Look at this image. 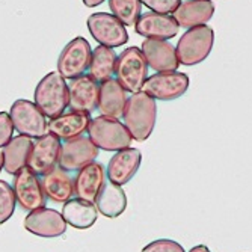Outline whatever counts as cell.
I'll list each match as a JSON object with an SVG mask.
<instances>
[{
	"instance_id": "4fadbf2b",
	"label": "cell",
	"mask_w": 252,
	"mask_h": 252,
	"mask_svg": "<svg viewBox=\"0 0 252 252\" xmlns=\"http://www.w3.org/2000/svg\"><path fill=\"white\" fill-rule=\"evenodd\" d=\"M98 91L100 83L89 74L73 79L68 83V107L91 115L98 104Z\"/></svg>"
},
{
	"instance_id": "f546056e",
	"label": "cell",
	"mask_w": 252,
	"mask_h": 252,
	"mask_svg": "<svg viewBox=\"0 0 252 252\" xmlns=\"http://www.w3.org/2000/svg\"><path fill=\"white\" fill-rule=\"evenodd\" d=\"M141 2L153 12L172 15V12L180 6L181 0H141Z\"/></svg>"
},
{
	"instance_id": "2e32d148",
	"label": "cell",
	"mask_w": 252,
	"mask_h": 252,
	"mask_svg": "<svg viewBox=\"0 0 252 252\" xmlns=\"http://www.w3.org/2000/svg\"><path fill=\"white\" fill-rule=\"evenodd\" d=\"M148 66L157 73L177 71L180 62L177 50L168 39H144L141 47Z\"/></svg>"
},
{
	"instance_id": "6da1fadb",
	"label": "cell",
	"mask_w": 252,
	"mask_h": 252,
	"mask_svg": "<svg viewBox=\"0 0 252 252\" xmlns=\"http://www.w3.org/2000/svg\"><path fill=\"white\" fill-rule=\"evenodd\" d=\"M157 120V104L153 97L144 91L133 93L127 98L123 112V121L131 137L137 142H144L151 136Z\"/></svg>"
},
{
	"instance_id": "1f68e13d",
	"label": "cell",
	"mask_w": 252,
	"mask_h": 252,
	"mask_svg": "<svg viewBox=\"0 0 252 252\" xmlns=\"http://www.w3.org/2000/svg\"><path fill=\"white\" fill-rule=\"evenodd\" d=\"M83 2V5L85 6H88V8H95V6H98V5H101L104 0H82Z\"/></svg>"
},
{
	"instance_id": "ac0fdd59",
	"label": "cell",
	"mask_w": 252,
	"mask_h": 252,
	"mask_svg": "<svg viewBox=\"0 0 252 252\" xmlns=\"http://www.w3.org/2000/svg\"><path fill=\"white\" fill-rule=\"evenodd\" d=\"M127 91L120 85L117 79H109L100 83L97 109L101 115L110 118H121L127 104Z\"/></svg>"
},
{
	"instance_id": "7402d4cb",
	"label": "cell",
	"mask_w": 252,
	"mask_h": 252,
	"mask_svg": "<svg viewBox=\"0 0 252 252\" xmlns=\"http://www.w3.org/2000/svg\"><path fill=\"white\" fill-rule=\"evenodd\" d=\"M104 168L101 163L93 162L82 168L74 178V193L77 198L95 202L97 195L104 185Z\"/></svg>"
},
{
	"instance_id": "9a60e30c",
	"label": "cell",
	"mask_w": 252,
	"mask_h": 252,
	"mask_svg": "<svg viewBox=\"0 0 252 252\" xmlns=\"http://www.w3.org/2000/svg\"><path fill=\"white\" fill-rule=\"evenodd\" d=\"M134 31L145 39H171L178 35L180 26L171 14L145 12L136 21Z\"/></svg>"
},
{
	"instance_id": "cb8c5ba5",
	"label": "cell",
	"mask_w": 252,
	"mask_h": 252,
	"mask_svg": "<svg viewBox=\"0 0 252 252\" xmlns=\"http://www.w3.org/2000/svg\"><path fill=\"white\" fill-rule=\"evenodd\" d=\"M97 210L110 219L121 216L127 209V196L126 192L120 185H115L112 181H104L101 186L97 199H95Z\"/></svg>"
},
{
	"instance_id": "52a82bcc",
	"label": "cell",
	"mask_w": 252,
	"mask_h": 252,
	"mask_svg": "<svg viewBox=\"0 0 252 252\" xmlns=\"http://www.w3.org/2000/svg\"><path fill=\"white\" fill-rule=\"evenodd\" d=\"M9 115L14 124V128L23 134L29 136L32 139L42 136L49 131L47 117L41 112V109L29 100H17L12 103Z\"/></svg>"
},
{
	"instance_id": "4dcf8cb0",
	"label": "cell",
	"mask_w": 252,
	"mask_h": 252,
	"mask_svg": "<svg viewBox=\"0 0 252 252\" xmlns=\"http://www.w3.org/2000/svg\"><path fill=\"white\" fill-rule=\"evenodd\" d=\"M14 130L9 112H0V148H3L12 139Z\"/></svg>"
},
{
	"instance_id": "d6a6232c",
	"label": "cell",
	"mask_w": 252,
	"mask_h": 252,
	"mask_svg": "<svg viewBox=\"0 0 252 252\" xmlns=\"http://www.w3.org/2000/svg\"><path fill=\"white\" fill-rule=\"evenodd\" d=\"M189 252H210V249L204 245H198V246H193Z\"/></svg>"
},
{
	"instance_id": "ffe728a7",
	"label": "cell",
	"mask_w": 252,
	"mask_h": 252,
	"mask_svg": "<svg viewBox=\"0 0 252 252\" xmlns=\"http://www.w3.org/2000/svg\"><path fill=\"white\" fill-rule=\"evenodd\" d=\"M215 14V3L212 0H186L172 12V17L181 28H193L205 25Z\"/></svg>"
},
{
	"instance_id": "d4e9b609",
	"label": "cell",
	"mask_w": 252,
	"mask_h": 252,
	"mask_svg": "<svg viewBox=\"0 0 252 252\" xmlns=\"http://www.w3.org/2000/svg\"><path fill=\"white\" fill-rule=\"evenodd\" d=\"M33 145V139L29 136H14L3 147V169L9 175H15L21 168L28 166L29 154Z\"/></svg>"
},
{
	"instance_id": "d6986e66",
	"label": "cell",
	"mask_w": 252,
	"mask_h": 252,
	"mask_svg": "<svg viewBox=\"0 0 252 252\" xmlns=\"http://www.w3.org/2000/svg\"><path fill=\"white\" fill-rule=\"evenodd\" d=\"M91 120L93 118L89 117V113L70 110V112L61 113L56 118H52L49 121L47 128L50 133L58 136L59 139L66 141V139H73V137L82 136L85 131H88Z\"/></svg>"
},
{
	"instance_id": "4316f807",
	"label": "cell",
	"mask_w": 252,
	"mask_h": 252,
	"mask_svg": "<svg viewBox=\"0 0 252 252\" xmlns=\"http://www.w3.org/2000/svg\"><path fill=\"white\" fill-rule=\"evenodd\" d=\"M109 9L124 26H134L142 14L141 0H107Z\"/></svg>"
},
{
	"instance_id": "5b68a950",
	"label": "cell",
	"mask_w": 252,
	"mask_h": 252,
	"mask_svg": "<svg viewBox=\"0 0 252 252\" xmlns=\"http://www.w3.org/2000/svg\"><path fill=\"white\" fill-rule=\"evenodd\" d=\"M117 80L127 93H139L148 77V62L139 47H128L120 56L115 70Z\"/></svg>"
},
{
	"instance_id": "e0dca14e",
	"label": "cell",
	"mask_w": 252,
	"mask_h": 252,
	"mask_svg": "<svg viewBox=\"0 0 252 252\" xmlns=\"http://www.w3.org/2000/svg\"><path fill=\"white\" fill-rule=\"evenodd\" d=\"M142 162V153L137 148H126L117 151L109 160L107 165V178L115 185L124 186L136 175Z\"/></svg>"
},
{
	"instance_id": "603a6c76",
	"label": "cell",
	"mask_w": 252,
	"mask_h": 252,
	"mask_svg": "<svg viewBox=\"0 0 252 252\" xmlns=\"http://www.w3.org/2000/svg\"><path fill=\"white\" fill-rule=\"evenodd\" d=\"M62 216L66 225H71L77 230H86L97 222L98 210L94 202L82 198H71L62 207Z\"/></svg>"
},
{
	"instance_id": "3957f363",
	"label": "cell",
	"mask_w": 252,
	"mask_h": 252,
	"mask_svg": "<svg viewBox=\"0 0 252 252\" xmlns=\"http://www.w3.org/2000/svg\"><path fill=\"white\" fill-rule=\"evenodd\" d=\"M215 32L210 26L201 25L189 28L177 42V58L181 65L192 66L205 61L213 49Z\"/></svg>"
},
{
	"instance_id": "9c48e42d",
	"label": "cell",
	"mask_w": 252,
	"mask_h": 252,
	"mask_svg": "<svg viewBox=\"0 0 252 252\" xmlns=\"http://www.w3.org/2000/svg\"><path fill=\"white\" fill-rule=\"evenodd\" d=\"M189 88V77L180 71L156 73L147 77L142 91L154 100L171 101L186 94Z\"/></svg>"
},
{
	"instance_id": "8992f818",
	"label": "cell",
	"mask_w": 252,
	"mask_h": 252,
	"mask_svg": "<svg viewBox=\"0 0 252 252\" xmlns=\"http://www.w3.org/2000/svg\"><path fill=\"white\" fill-rule=\"evenodd\" d=\"M88 31L100 45L106 47H121L127 44L128 33L123 23L109 12H95L91 14L86 20Z\"/></svg>"
},
{
	"instance_id": "f1b7e54d",
	"label": "cell",
	"mask_w": 252,
	"mask_h": 252,
	"mask_svg": "<svg viewBox=\"0 0 252 252\" xmlns=\"http://www.w3.org/2000/svg\"><path fill=\"white\" fill-rule=\"evenodd\" d=\"M141 252H186L178 242L169 239H158L148 243Z\"/></svg>"
},
{
	"instance_id": "44dd1931",
	"label": "cell",
	"mask_w": 252,
	"mask_h": 252,
	"mask_svg": "<svg viewBox=\"0 0 252 252\" xmlns=\"http://www.w3.org/2000/svg\"><path fill=\"white\" fill-rule=\"evenodd\" d=\"M41 186L49 199L53 202H66L74 195V180L68 171L61 166L53 168L50 172L41 175Z\"/></svg>"
},
{
	"instance_id": "30bf717a",
	"label": "cell",
	"mask_w": 252,
	"mask_h": 252,
	"mask_svg": "<svg viewBox=\"0 0 252 252\" xmlns=\"http://www.w3.org/2000/svg\"><path fill=\"white\" fill-rule=\"evenodd\" d=\"M12 189L17 198V204L23 210L33 212L44 207L45 201H47V196H45L41 186V180L29 166L21 168L14 175Z\"/></svg>"
},
{
	"instance_id": "7a4b0ae2",
	"label": "cell",
	"mask_w": 252,
	"mask_h": 252,
	"mask_svg": "<svg viewBox=\"0 0 252 252\" xmlns=\"http://www.w3.org/2000/svg\"><path fill=\"white\" fill-rule=\"evenodd\" d=\"M33 98L45 117L56 118L68 107V83L58 71H52L39 80Z\"/></svg>"
},
{
	"instance_id": "5bb4252c",
	"label": "cell",
	"mask_w": 252,
	"mask_h": 252,
	"mask_svg": "<svg viewBox=\"0 0 252 252\" xmlns=\"http://www.w3.org/2000/svg\"><path fill=\"white\" fill-rule=\"evenodd\" d=\"M25 228L29 233L38 237L55 239V237L65 234L66 222L62 213H59L58 210L41 207V209L31 212L25 218Z\"/></svg>"
},
{
	"instance_id": "83f0119b",
	"label": "cell",
	"mask_w": 252,
	"mask_h": 252,
	"mask_svg": "<svg viewBox=\"0 0 252 252\" xmlns=\"http://www.w3.org/2000/svg\"><path fill=\"white\" fill-rule=\"evenodd\" d=\"M17 198L9 183L0 180V223L9 220L15 212Z\"/></svg>"
},
{
	"instance_id": "7c38bea8",
	"label": "cell",
	"mask_w": 252,
	"mask_h": 252,
	"mask_svg": "<svg viewBox=\"0 0 252 252\" xmlns=\"http://www.w3.org/2000/svg\"><path fill=\"white\" fill-rule=\"evenodd\" d=\"M61 145V139L50 131L36 137L29 154L28 166L36 175H44L50 172L59 163Z\"/></svg>"
},
{
	"instance_id": "484cf974",
	"label": "cell",
	"mask_w": 252,
	"mask_h": 252,
	"mask_svg": "<svg viewBox=\"0 0 252 252\" xmlns=\"http://www.w3.org/2000/svg\"><path fill=\"white\" fill-rule=\"evenodd\" d=\"M117 62L118 55L115 53L112 47H106V45H97L91 55V63H89V76L98 83L106 82L113 77L117 70Z\"/></svg>"
},
{
	"instance_id": "277c9868",
	"label": "cell",
	"mask_w": 252,
	"mask_h": 252,
	"mask_svg": "<svg viewBox=\"0 0 252 252\" xmlns=\"http://www.w3.org/2000/svg\"><path fill=\"white\" fill-rule=\"evenodd\" d=\"M89 139L93 141L98 150L104 151H121L131 145L133 137L128 133L124 123L117 118L100 115L93 118L88 127Z\"/></svg>"
},
{
	"instance_id": "ba28073f",
	"label": "cell",
	"mask_w": 252,
	"mask_h": 252,
	"mask_svg": "<svg viewBox=\"0 0 252 252\" xmlns=\"http://www.w3.org/2000/svg\"><path fill=\"white\" fill-rule=\"evenodd\" d=\"M91 49L89 42L83 36H77L68 42L58 59V73L66 80H73L83 76L91 63Z\"/></svg>"
},
{
	"instance_id": "836d02e7",
	"label": "cell",
	"mask_w": 252,
	"mask_h": 252,
	"mask_svg": "<svg viewBox=\"0 0 252 252\" xmlns=\"http://www.w3.org/2000/svg\"><path fill=\"white\" fill-rule=\"evenodd\" d=\"M2 169H3V151L0 148V172H2Z\"/></svg>"
},
{
	"instance_id": "8fae6325",
	"label": "cell",
	"mask_w": 252,
	"mask_h": 252,
	"mask_svg": "<svg viewBox=\"0 0 252 252\" xmlns=\"http://www.w3.org/2000/svg\"><path fill=\"white\" fill-rule=\"evenodd\" d=\"M98 157L97 145L89 139V136H77L73 139H66L61 145L59 153V163L65 171H80L86 165L95 162Z\"/></svg>"
}]
</instances>
